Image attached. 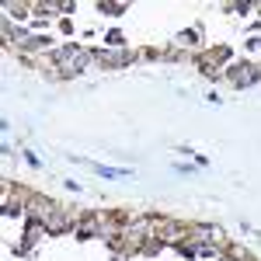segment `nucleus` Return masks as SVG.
Instances as JSON below:
<instances>
[{
  "mask_svg": "<svg viewBox=\"0 0 261 261\" xmlns=\"http://www.w3.org/2000/svg\"><path fill=\"white\" fill-rule=\"evenodd\" d=\"M230 81L237 84V87H251V84L258 81V66H251V63H237V66L230 70Z\"/></svg>",
  "mask_w": 261,
  "mask_h": 261,
  "instance_id": "obj_1",
  "label": "nucleus"
},
{
  "mask_svg": "<svg viewBox=\"0 0 261 261\" xmlns=\"http://www.w3.org/2000/svg\"><path fill=\"white\" fill-rule=\"evenodd\" d=\"M60 63H63L66 73H77L84 63H87V53H84V49H66V53L60 56Z\"/></svg>",
  "mask_w": 261,
  "mask_h": 261,
  "instance_id": "obj_2",
  "label": "nucleus"
},
{
  "mask_svg": "<svg viewBox=\"0 0 261 261\" xmlns=\"http://www.w3.org/2000/svg\"><path fill=\"white\" fill-rule=\"evenodd\" d=\"M98 174H105V178H129V171H112V167H94Z\"/></svg>",
  "mask_w": 261,
  "mask_h": 261,
  "instance_id": "obj_3",
  "label": "nucleus"
},
{
  "mask_svg": "<svg viewBox=\"0 0 261 261\" xmlns=\"http://www.w3.org/2000/svg\"><path fill=\"white\" fill-rule=\"evenodd\" d=\"M101 11H108V14H122V4H101Z\"/></svg>",
  "mask_w": 261,
  "mask_h": 261,
  "instance_id": "obj_4",
  "label": "nucleus"
}]
</instances>
